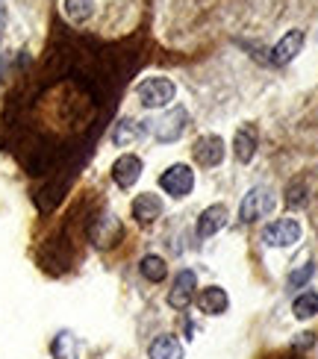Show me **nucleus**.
Here are the masks:
<instances>
[{
	"mask_svg": "<svg viewBox=\"0 0 318 359\" xmlns=\"http://www.w3.org/2000/svg\"><path fill=\"white\" fill-rule=\"evenodd\" d=\"M139 177H142V159H139V156L124 154V156H118V159H115V165H112V180H115L121 189H133L135 183H139Z\"/></svg>",
	"mask_w": 318,
	"mask_h": 359,
	"instance_id": "9",
	"label": "nucleus"
},
{
	"mask_svg": "<svg viewBox=\"0 0 318 359\" xmlns=\"http://www.w3.org/2000/svg\"><path fill=\"white\" fill-rule=\"evenodd\" d=\"M227 218H230V212H227V206L224 203H212V206H206L204 212H201V218H198V236L201 238H209V236H216L224 224H227Z\"/></svg>",
	"mask_w": 318,
	"mask_h": 359,
	"instance_id": "10",
	"label": "nucleus"
},
{
	"mask_svg": "<svg viewBox=\"0 0 318 359\" xmlns=\"http://www.w3.org/2000/svg\"><path fill=\"white\" fill-rule=\"evenodd\" d=\"M312 274H315V262H304L300 268H295L286 283H289V289H300V286H307V283L312 280Z\"/></svg>",
	"mask_w": 318,
	"mask_h": 359,
	"instance_id": "20",
	"label": "nucleus"
},
{
	"mask_svg": "<svg viewBox=\"0 0 318 359\" xmlns=\"http://www.w3.org/2000/svg\"><path fill=\"white\" fill-rule=\"evenodd\" d=\"M227 306H230V297L221 286H206L201 294H198V309L204 316H224Z\"/></svg>",
	"mask_w": 318,
	"mask_h": 359,
	"instance_id": "11",
	"label": "nucleus"
},
{
	"mask_svg": "<svg viewBox=\"0 0 318 359\" xmlns=\"http://www.w3.org/2000/svg\"><path fill=\"white\" fill-rule=\"evenodd\" d=\"M150 359H183V345L174 336H157L147 348Z\"/></svg>",
	"mask_w": 318,
	"mask_h": 359,
	"instance_id": "14",
	"label": "nucleus"
},
{
	"mask_svg": "<svg viewBox=\"0 0 318 359\" xmlns=\"http://www.w3.org/2000/svg\"><path fill=\"white\" fill-rule=\"evenodd\" d=\"M263 242L268 248H292L300 242V224L295 218H277L265 224L263 230Z\"/></svg>",
	"mask_w": 318,
	"mask_h": 359,
	"instance_id": "4",
	"label": "nucleus"
},
{
	"mask_svg": "<svg viewBox=\"0 0 318 359\" xmlns=\"http://www.w3.org/2000/svg\"><path fill=\"white\" fill-rule=\"evenodd\" d=\"M274 191L265 189V186H253L245 198H241V206H239V218L245 221V224H253V221H260L265 215L274 212Z\"/></svg>",
	"mask_w": 318,
	"mask_h": 359,
	"instance_id": "3",
	"label": "nucleus"
},
{
	"mask_svg": "<svg viewBox=\"0 0 318 359\" xmlns=\"http://www.w3.org/2000/svg\"><path fill=\"white\" fill-rule=\"evenodd\" d=\"M159 186H162L165 194H171V198L180 201V198H186V194H192V189H194V174H192L189 165H171L168 171L159 177Z\"/></svg>",
	"mask_w": 318,
	"mask_h": 359,
	"instance_id": "5",
	"label": "nucleus"
},
{
	"mask_svg": "<svg viewBox=\"0 0 318 359\" xmlns=\"http://www.w3.org/2000/svg\"><path fill=\"white\" fill-rule=\"evenodd\" d=\"M304 41H307L304 29H289V33L271 48V65H289L292 59L300 53V48H304Z\"/></svg>",
	"mask_w": 318,
	"mask_h": 359,
	"instance_id": "7",
	"label": "nucleus"
},
{
	"mask_svg": "<svg viewBox=\"0 0 318 359\" xmlns=\"http://www.w3.org/2000/svg\"><path fill=\"white\" fill-rule=\"evenodd\" d=\"M159 215H162V201L157 194H139V198L133 201V218L139 221L142 227H150Z\"/></svg>",
	"mask_w": 318,
	"mask_h": 359,
	"instance_id": "12",
	"label": "nucleus"
},
{
	"mask_svg": "<svg viewBox=\"0 0 318 359\" xmlns=\"http://www.w3.org/2000/svg\"><path fill=\"white\" fill-rule=\"evenodd\" d=\"M135 95H139L145 109H162V107H168V103L174 100L177 88H174V83L168 77H147V80L139 83Z\"/></svg>",
	"mask_w": 318,
	"mask_h": 359,
	"instance_id": "2",
	"label": "nucleus"
},
{
	"mask_svg": "<svg viewBox=\"0 0 318 359\" xmlns=\"http://www.w3.org/2000/svg\"><path fill=\"white\" fill-rule=\"evenodd\" d=\"M194 162L198 165H204V168H216V165H221V159H224V139L221 136H201L198 142H194Z\"/></svg>",
	"mask_w": 318,
	"mask_h": 359,
	"instance_id": "6",
	"label": "nucleus"
},
{
	"mask_svg": "<svg viewBox=\"0 0 318 359\" xmlns=\"http://www.w3.org/2000/svg\"><path fill=\"white\" fill-rule=\"evenodd\" d=\"M53 356L56 359H77V341L71 333H59L53 339Z\"/></svg>",
	"mask_w": 318,
	"mask_h": 359,
	"instance_id": "18",
	"label": "nucleus"
},
{
	"mask_svg": "<svg viewBox=\"0 0 318 359\" xmlns=\"http://www.w3.org/2000/svg\"><path fill=\"white\" fill-rule=\"evenodd\" d=\"M292 312H295V318H298V321H307V318L318 316V294H315V292L298 294V297H295V304H292Z\"/></svg>",
	"mask_w": 318,
	"mask_h": 359,
	"instance_id": "17",
	"label": "nucleus"
},
{
	"mask_svg": "<svg viewBox=\"0 0 318 359\" xmlns=\"http://www.w3.org/2000/svg\"><path fill=\"white\" fill-rule=\"evenodd\" d=\"M194 289H198V277H194V271H189V268H183V271L177 274L171 292H168V306L171 309H186L192 304V297H194Z\"/></svg>",
	"mask_w": 318,
	"mask_h": 359,
	"instance_id": "8",
	"label": "nucleus"
},
{
	"mask_svg": "<svg viewBox=\"0 0 318 359\" xmlns=\"http://www.w3.org/2000/svg\"><path fill=\"white\" fill-rule=\"evenodd\" d=\"M256 144H260V133L256 127H239L236 130V139H233V154L239 162H251L256 156Z\"/></svg>",
	"mask_w": 318,
	"mask_h": 359,
	"instance_id": "13",
	"label": "nucleus"
},
{
	"mask_svg": "<svg viewBox=\"0 0 318 359\" xmlns=\"http://www.w3.org/2000/svg\"><path fill=\"white\" fill-rule=\"evenodd\" d=\"M186 127H189V112L183 107H174V109H168L165 115H159L157 121H147L150 136H154L157 142H165V144L177 142L186 133Z\"/></svg>",
	"mask_w": 318,
	"mask_h": 359,
	"instance_id": "1",
	"label": "nucleus"
},
{
	"mask_svg": "<svg viewBox=\"0 0 318 359\" xmlns=\"http://www.w3.org/2000/svg\"><path fill=\"white\" fill-rule=\"evenodd\" d=\"M142 133H145V127H142L139 121H133V118H124V121H118V124H115V130H112V142H115L118 147H127V144H133V142H139V139H142Z\"/></svg>",
	"mask_w": 318,
	"mask_h": 359,
	"instance_id": "15",
	"label": "nucleus"
},
{
	"mask_svg": "<svg viewBox=\"0 0 318 359\" xmlns=\"http://www.w3.org/2000/svg\"><path fill=\"white\" fill-rule=\"evenodd\" d=\"M65 15L71 21H86L92 15V0H65Z\"/></svg>",
	"mask_w": 318,
	"mask_h": 359,
	"instance_id": "19",
	"label": "nucleus"
},
{
	"mask_svg": "<svg viewBox=\"0 0 318 359\" xmlns=\"http://www.w3.org/2000/svg\"><path fill=\"white\" fill-rule=\"evenodd\" d=\"M139 271H142V277L150 280V283H162L165 274H168V265H165V259L157 257V253H147V257L142 259V265H139Z\"/></svg>",
	"mask_w": 318,
	"mask_h": 359,
	"instance_id": "16",
	"label": "nucleus"
},
{
	"mask_svg": "<svg viewBox=\"0 0 318 359\" xmlns=\"http://www.w3.org/2000/svg\"><path fill=\"white\" fill-rule=\"evenodd\" d=\"M307 198H310V194H307V186L304 183H292L289 189H286V203H289L292 209L295 206H304Z\"/></svg>",
	"mask_w": 318,
	"mask_h": 359,
	"instance_id": "21",
	"label": "nucleus"
}]
</instances>
